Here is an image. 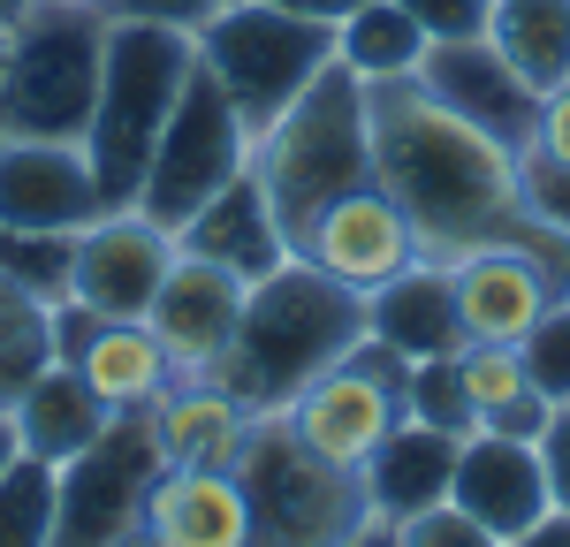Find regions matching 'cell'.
<instances>
[{
	"label": "cell",
	"instance_id": "44",
	"mask_svg": "<svg viewBox=\"0 0 570 547\" xmlns=\"http://www.w3.org/2000/svg\"><path fill=\"white\" fill-rule=\"evenodd\" d=\"M23 8H31V0H0V23H23Z\"/></svg>",
	"mask_w": 570,
	"mask_h": 547
},
{
	"label": "cell",
	"instance_id": "32",
	"mask_svg": "<svg viewBox=\"0 0 570 547\" xmlns=\"http://www.w3.org/2000/svg\"><path fill=\"white\" fill-rule=\"evenodd\" d=\"M518 358H525V380L548 404H570V297H556V305L518 335Z\"/></svg>",
	"mask_w": 570,
	"mask_h": 547
},
{
	"label": "cell",
	"instance_id": "41",
	"mask_svg": "<svg viewBox=\"0 0 570 547\" xmlns=\"http://www.w3.org/2000/svg\"><path fill=\"white\" fill-rule=\"evenodd\" d=\"M23 456V441H16V418H8V404H0V471Z\"/></svg>",
	"mask_w": 570,
	"mask_h": 547
},
{
	"label": "cell",
	"instance_id": "40",
	"mask_svg": "<svg viewBox=\"0 0 570 547\" xmlns=\"http://www.w3.org/2000/svg\"><path fill=\"white\" fill-rule=\"evenodd\" d=\"M266 8H289V16H312V23H343V16L365 8V0H266Z\"/></svg>",
	"mask_w": 570,
	"mask_h": 547
},
{
	"label": "cell",
	"instance_id": "7",
	"mask_svg": "<svg viewBox=\"0 0 570 547\" xmlns=\"http://www.w3.org/2000/svg\"><path fill=\"white\" fill-rule=\"evenodd\" d=\"M107 61V8H23L8 31L0 77V137H77L85 145L91 99Z\"/></svg>",
	"mask_w": 570,
	"mask_h": 547
},
{
	"label": "cell",
	"instance_id": "36",
	"mask_svg": "<svg viewBox=\"0 0 570 547\" xmlns=\"http://www.w3.org/2000/svg\"><path fill=\"white\" fill-rule=\"evenodd\" d=\"M540 464H548V501L570 517V404L548 410V426H540Z\"/></svg>",
	"mask_w": 570,
	"mask_h": 547
},
{
	"label": "cell",
	"instance_id": "23",
	"mask_svg": "<svg viewBox=\"0 0 570 547\" xmlns=\"http://www.w3.org/2000/svg\"><path fill=\"white\" fill-rule=\"evenodd\" d=\"M145 426L160 441V464H236L244 434H252V410L236 404L220 380H168L153 404H145Z\"/></svg>",
	"mask_w": 570,
	"mask_h": 547
},
{
	"label": "cell",
	"instance_id": "29",
	"mask_svg": "<svg viewBox=\"0 0 570 547\" xmlns=\"http://www.w3.org/2000/svg\"><path fill=\"white\" fill-rule=\"evenodd\" d=\"M53 540V464L16 456L0 471V547H46Z\"/></svg>",
	"mask_w": 570,
	"mask_h": 547
},
{
	"label": "cell",
	"instance_id": "6",
	"mask_svg": "<svg viewBox=\"0 0 570 547\" xmlns=\"http://www.w3.org/2000/svg\"><path fill=\"white\" fill-rule=\"evenodd\" d=\"M190 46H198V69L228 91L244 137H259L335 61V23H312V16L266 8V0H220L190 31Z\"/></svg>",
	"mask_w": 570,
	"mask_h": 547
},
{
	"label": "cell",
	"instance_id": "25",
	"mask_svg": "<svg viewBox=\"0 0 570 547\" xmlns=\"http://www.w3.org/2000/svg\"><path fill=\"white\" fill-rule=\"evenodd\" d=\"M456 380H464V404H472V426H480V434L540 441V426H548L556 404L525 380L518 342H464V350H456Z\"/></svg>",
	"mask_w": 570,
	"mask_h": 547
},
{
	"label": "cell",
	"instance_id": "26",
	"mask_svg": "<svg viewBox=\"0 0 570 547\" xmlns=\"http://www.w3.org/2000/svg\"><path fill=\"white\" fill-rule=\"evenodd\" d=\"M487 39L532 91L570 84V0H494Z\"/></svg>",
	"mask_w": 570,
	"mask_h": 547
},
{
	"label": "cell",
	"instance_id": "43",
	"mask_svg": "<svg viewBox=\"0 0 570 547\" xmlns=\"http://www.w3.org/2000/svg\"><path fill=\"white\" fill-rule=\"evenodd\" d=\"M115 547H160V540H153L145 525H130V533H122V540H115Z\"/></svg>",
	"mask_w": 570,
	"mask_h": 547
},
{
	"label": "cell",
	"instance_id": "24",
	"mask_svg": "<svg viewBox=\"0 0 570 547\" xmlns=\"http://www.w3.org/2000/svg\"><path fill=\"white\" fill-rule=\"evenodd\" d=\"M8 418H16V441H23V456L69 464V456H85L91 441L107 434V418H115V410H107V404L85 388V380H77V365H39V372L16 388Z\"/></svg>",
	"mask_w": 570,
	"mask_h": 547
},
{
	"label": "cell",
	"instance_id": "33",
	"mask_svg": "<svg viewBox=\"0 0 570 547\" xmlns=\"http://www.w3.org/2000/svg\"><path fill=\"white\" fill-rule=\"evenodd\" d=\"M518 206H525V221H540L548 236H570V160L525 145V152H518Z\"/></svg>",
	"mask_w": 570,
	"mask_h": 547
},
{
	"label": "cell",
	"instance_id": "8",
	"mask_svg": "<svg viewBox=\"0 0 570 547\" xmlns=\"http://www.w3.org/2000/svg\"><path fill=\"white\" fill-rule=\"evenodd\" d=\"M244 160H252V137H244V122H236L228 91L190 61V77H183L176 107H168V130H160V145H153V168H145V182H137L130 213H145V221H160L168 236H176L214 190H228V182L244 176Z\"/></svg>",
	"mask_w": 570,
	"mask_h": 547
},
{
	"label": "cell",
	"instance_id": "12",
	"mask_svg": "<svg viewBox=\"0 0 570 547\" xmlns=\"http://www.w3.org/2000/svg\"><path fill=\"white\" fill-rule=\"evenodd\" d=\"M419 84L434 91L456 122H472L480 137H494L502 152H525L532 122H540V91L494 53V39H434L419 53Z\"/></svg>",
	"mask_w": 570,
	"mask_h": 547
},
{
	"label": "cell",
	"instance_id": "22",
	"mask_svg": "<svg viewBox=\"0 0 570 547\" xmlns=\"http://www.w3.org/2000/svg\"><path fill=\"white\" fill-rule=\"evenodd\" d=\"M456 434H441V426H419V418H403L389 441L373 449V464L357 471L365 479V509L381 517V525H403V517H419V509H434L449 501V471H456Z\"/></svg>",
	"mask_w": 570,
	"mask_h": 547
},
{
	"label": "cell",
	"instance_id": "13",
	"mask_svg": "<svg viewBox=\"0 0 570 547\" xmlns=\"http://www.w3.org/2000/svg\"><path fill=\"white\" fill-rule=\"evenodd\" d=\"M297 259H312L320 274H335V281H343V289H357V297H373L381 281H395V274L419 259V243H411L403 206H395L389 190L365 176L357 190H343V198H335V206L305 228Z\"/></svg>",
	"mask_w": 570,
	"mask_h": 547
},
{
	"label": "cell",
	"instance_id": "31",
	"mask_svg": "<svg viewBox=\"0 0 570 547\" xmlns=\"http://www.w3.org/2000/svg\"><path fill=\"white\" fill-rule=\"evenodd\" d=\"M403 418L419 426H441V434H480L472 426V404H464V380H456V358H419L411 380H403Z\"/></svg>",
	"mask_w": 570,
	"mask_h": 547
},
{
	"label": "cell",
	"instance_id": "14",
	"mask_svg": "<svg viewBox=\"0 0 570 547\" xmlns=\"http://www.w3.org/2000/svg\"><path fill=\"white\" fill-rule=\"evenodd\" d=\"M176 267V236L145 213H99V221L77 236V297L99 319H145L160 281Z\"/></svg>",
	"mask_w": 570,
	"mask_h": 547
},
{
	"label": "cell",
	"instance_id": "17",
	"mask_svg": "<svg viewBox=\"0 0 570 547\" xmlns=\"http://www.w3.org/2000/svg\"><path fill=\"white\" fill-rule=\"evenodd\" d=\"M99 176L77 137H0V228H91Z\"/></svg>",
	"mask_w": 570,
	"mask_h": 547
},
{
	"label": "cell",
	"instance_id": "10",
	"mask_svg": "<svg viewBox=\"0 0 570 547\" xmlns=\"http://www.w3.org/2000/svg\"><path fill=\"white\" fill-rule=\"evenodd\" d=\"M153 479H160V441L145 410L107 418V434L85 456L53 464V540L46 547H115L130 525H145Z\"/></svg>",
	"mask_w": 570,
	"mask_h": 547
},
{
	"label": "cell",
	"instance_id": "5",
	"mask_svg": "<svg viewBox=\"0 0 570 547\" xmlns=\"http://www.w3.org/2000/svg\"><path fill=\"white\" fill-rule=\"evenodd\" d=\"M236 487L252 509V547H351L373 509H365V479L320 456L274 418H252L244 449H236Z\"/></svg>",
	"mask_w": 570,
	"mask_h": 547
},
{
	"label": "cell",
	"instance_id": "28",
	"mask_svg": "<svg viewBox=\"0 0 570 547\" xmlns=\"http://www.w3.org/2000/svg\"><path fill=\"white\" fill-rule=\"evenodd\" d=\"M77 236L85 228H0V274L53 312L77 297Z\"/></svg>",
	"mask_w": 570,
	"mask_h": 547
},
{
	"label": "cell",
	"instance_id": "38",
	"mask_svg": "<svg viewBox=\"0 0 570 547\" xmlns=\"http://www.w3.org/2000/svg\"><path fill=\"white\" fill-rule=\"evenodd\" d=\"M532 145H540V152H556V160H570V84L540 91V122H532Z\"/></svg>",
	"mask_w": 570,
	"mask_h": 547
},
{
	"label": "cell",
	"instance_id": "20",
	"mask_svg": "<svg viewBox=\"0 0 570 547\" xmlns=\"http://www.w3.org/2000/svg\"><path fill=\"white\" fill-rule=\"evenodd\" d=\"M365 335L395 350L403 365L419 358H456L464 350V319H456V289H449V267L434 259H411V267L381 281L365 297Z\"/></svg>",
	"mask_w": 570,
	"mask_h": 547
},
{
	"label": "cell",
	"instance_id": "34",
	"mask_svg": "<svg viewBox=\"0 0 570 547\" xmlns=\"http://www.w3.org/2000/svg\"><path fill=\"white\" fill-rule=\"evenodd\" d=\"M395 547H502V540L487 533L480 517H464L456 501H434V509H419V517L395 525Z\"/></svg>",
	"mask_w": 570,
	"mask_h": 547
},
{
	"label": "cell",
	"instance_id": "21",
	"mask_svg": "<svg viewBox=\"0 0 570 547\" xmlns=\"http://www.w3.org/2000/svg\"><path fill=\"white\" fill-rule=\"evenodd\" d=\"M176 251L214 259V267L244 274V281H259V274H274L289 259V243H282V228H274V206H266L259 182H252V168L228 182V190H214V198L176 228Z\"/></svg>",
	"mask_w": 570,
	"mask_h": 547
},
{
	"label": "cell",
	"instance_id": "11",
	"mask_svg": "<svg viewBox=\"0 0 570 547\" xmlns=\"http://www.w3.org/2000/svg\"><path fill=\"white\" fill-rule=\"evenodd\" d=\"M46 342H53V365H77V380H85L115 418H122V410H145L176 380V365H168L160 335H153L145 319H99V312H85V305H53V312H46Z\"/></svg>",
	"mask_w": 570,
	"mask_h": 547
},
{
	"label": "cell",
	"instance_id": "19",
	"mask_svg": "<svg viewBox=\"0 0 570 547\" xmlns=\"http://www.w3.org/2000/svg\"><path fill=\"white\" fill-rule=\"evenodd\" d=\"M145 533L160 547H252V509L220 464H160L145 495Z\"/></svg>",
	"mask_w": 570,
	"mask_h": 547
},
{
	"label": "cell",
	"instance_id": "16",
	"mask_svg": "<svg viewBox=\"0 0 570 547\" xmlns=\"http://www.w3.org/2000/svg\"><path fill=\"white\" fill-rule=\"evenodd\" d=\"M244 297H252L244 274L176 251V267H168L153 312H145V327L160 335V350L176 365V380H206V372H214V358L228 350V335H236V319H244Z\"/></svg>",
	"mask_w": 570,
	"mask_h": 547
},
{
	"label": "cell",
	"instance_id": "3",
	"mask_svg": "<svg viewBox=\"0 0 570 547\" xmlns=\"http://www.w3.org/2000/svg\"><path fill=\"white\" fill-rule=\"evenodd\" d=\"M252 182L274 206V228L297 259L305 228L373 176V130H365V84H357L343 61H327L259 137H252Z\"/></svg>",
	"mask_w": 570,
	"mask_h": 547
},
{
	"label": "cell",
	"instance_id": "4",
	"mask_svg": "<svg viewBox=\"0 0 570 547\" xmlns=\"http://www.w3.org/2000/svg\"><path fill=\"white\" fill-rule=\"evenodd\" d=\"M198 46L176 23H137V16H107V61H99V99L85 122V160L99 176V206L130 213L137 182L153 168V145L168 130L183 77H190Z\"/></svg>",
	"mask_w": 570,
	"mask_h": 547
},
{
	"label": "cell",
	"instance_id": "37",
	"mask_svg": "<svg viewBox=\"0 0 570 547\" xmlns=\"http://www.w3.org/2000/svg\"><path fill=\"white\" fill-rule=\"evenodd\" d=\"M220 0H107V16H137V23H176V31H198Z\"/></svg>",
	"mask_w": 570,
	"mask_h": 547
},
{
	"label": "cell",
	"instance_id": "39",
	"mask_svg": "<svg viewBox=\"0 0 570 547\" xmlns=\"http://www.w3.org/2000/svg\"><path fill=\"white\" fill-rule=\"evenodd\" d=\"M502 547H570V517H563V509H548L540 525H525L518 540H502Z\"/></svg>",
	"mask_w": 570,
	"mask_h": 547
},
{
	"label": "cell",
	"instance_id": "15",
	"mask_svg": "<svg viewBox=\"0 0 570 547\" xmlns=\"http://www.w3.org/2000/svg\"><path fill=\"white\" fill-rule=\"evenodd\" d=\"M449 289H456L464 342H518L556 297H570V281L525 243H480V251L449 259Z\"/></svg>",
	"mask_w": 570,
	"mask_h": 547
},
{
	"label": "cell",
	"instance_id": "42",
	"mask_svg": "<svg viewBox=\"0 0 570 547\" xmlns=\"http://www.w3.org/2000/svg\"><path fill=\"white\" fill-rule=\"evenodd\" d=\"M351 547H395V525H381V517H373V525H365Z\"/></svg>",
	"mask_w": 570,
	"mask_h": 547
},
{
	"label": "cell",
	"instance_id": "1",
	"mask_svg": "<svg viewBox=\"0 0 570 547\" xmlns=\"http://www.w3.org/2000/svg\"><path fill=\"white\" fill-rule=\"evenodd\" d=\"M365 130H373V182L411 221L419 259H464L480 243H525L570 281V236H548L518 206V152L456 122L419 77L365 84Z\"/></svg>",
	"mask_w": 570,
	"mask_h": 547
},
{
	"label": "cell",
	"instance_id": "45",
	"mask_svg": "<svg viewBox=\"0 0 570 547\" xmlns=\"http://www.w3.org/2000/svg\"><path fill=\"white\" fill-rule=\"evenodd\" d=\"M39 8V0H31ZM46 8H107V0H46Z\"/></svg>",
	"mask_w": 570,
	"mask_h": 547
},
{
	"label": "cell",
	"instance_id": "35",
	"mask_svg": "<svg viewBox=\"0 0 570 547\" xmlns=\"http://www.w3.org/2000/svg\"><path fill=\"white\" fill-rule=\"evenodd\" d=\"M395 8H403V16L426 31V46H434V39H480L494 0H395Z\"/></svg>",
	"mask_w": 570,
	"mask_h": 547
},
{
	"label": "cell",
	"instance_id": "46",
	"mask_svg": "<svg viewBox=\"0 0 570 547\" xmlns=\"http://www.w3.org/2000/svg\"><path fill=\"white\" fill-rule=\"evenodd\" d=\"M8 31H16V23H0V77H8Z\"/></svg>",
	"mask_w": 570,
	"mask_h": 547
},
{
	"label": "cell",
	"instance_id": "27",
	"mask_svg": "<svg viewBox=\"0 0 570 547\" xmlns=\"http://www.w3.org/2000/svg\"><path fill=\"white\" fill-rule=\"evenodd\" d=\"M419 53L426 31L395 8V0H365L335 23V61L351 69L357 84H395V77H419Z\"/></svg>",
	"mask_w": 570,
	"mask_h": 547
},
{
	"label": "cell",
	"instance_id": "18",
	"mask_svg": "<svg viewBox=\"0 0 570 547\" xmlns=\"http://www.w3.org/2000/svg\"><path fill=\"white\" fill-rule=\"evenodd\" d=\"M449 501L464 517H480L494 540H518L525 525H540L556 501H548V464H540V441H518V434H464L456 449V471H449Z\"/></svg>",
	"mask_w": 570,
	"mask_h": 547
},
{
	"label": "cell",
	"instance_id": "30",
	"mask_svg": "<svg viewBox=\"0 0 570 547\" xmlns=\"http://www.w3.org/2000/svg\"><path fill=\"white\" fill-rule=\"evenodd\" d=\"M53 365V342H46V305H31L8 274H0V404H16V388Z\"/></svg>",
	"mask_w": 570,
	"mask_h": 547
},
{
	"label": "cell",
	"instance_id": "2",
	"mask_svg": "<svg viewBox=\"0 0 570 547\" xmlns=\"http://www.w3.org/2000/svg\"><path fill=\"white\" fill-rule=\"evenodd\" d=\"M357 335H365V297L343 289L335 274H320L312 259H282L274 274L252 281L244 319L206 380H220L252 418H274L335 358H351Z\"/></svg>",
	"mask_w": 570,
	"mask_h": 547
},
{
	"label": "cell",
	"instance_id": "9",
	"mask_svg": "<svg viewBox=\"0 0 570 547\" xmlns=\"http://www.w3.org/2000/svg\"><path fill=\"white\" fill-rule=\"evenodd\" d=\"M403 380H411V365L381 350L373 335H357L351 358H335L312 388L289 396L282 410V426L305 441L320 464H343V471H365L373 449L389 441L395 426H403Z\"/></svg>",
	"mask_w": 570,
	"mask_h": 547
}]
</instances>
